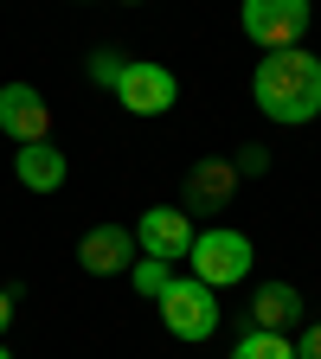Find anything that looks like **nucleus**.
Instances as JSON below:
<instances>
[{
	"label": "nucleus",
	"instance_id": "obj_1",
	"mask_svg": "<svg viewBox=\"0 0 321 359\" xmlns=\"http://www.w3.org/2000/svg\"><path fill=\"white\" fill-rule=\"evenodd\" d=\"M251 97L270 122H315L321 116V58L302 52V45H283V52H263L257 77H251Z\"/></svg>",
	"mask_w": 321,
	"mask_h": 359
},
{
	"label": "nucleus",
	"instance_id": "obj_2",
	"mask_svg": "<svg viewBox=\"0 0 321 359\" xmlns=\"http://www.w3.org/2000/svg\"><path fill=\"white\" fill-rule=\"evenodd\" d=\"M193 276L206 283V289H232V283H244L251 276V263H257V250H251V238L244 231H232V224H212V231H193Z\"/></svg>",
	"mask_w": 321,
	"mask_h": 359
},
{
	"label": "nucleus",
	"instance_id": "obj_3",
	"mask_svg": "<svg viewBox=\"0 0 321 359\" xmlns=\"http://www.w3.org/2000/svg\"><path fill=\"white\" fill-rule=\"evenodd\" d=\"M161 321L173 340H212L225 308H218V289H206L199 276H173L167 295H161Z\"/></svg>",
	"mask_w": 321,
	"mask_h": 359
},
{
	"label": "nucleus",
	"instance_id": "obj_4",
	"mask_svg": "<svg viewBox=\"0 0 321 359\" xmlns=\"http://www.w3.org/2000/svg\"><path fill=\"white\" fill-rule=\"evenodd\" d=\"M238 26L263 52H283V45H302V32H308V0H244Z\"/></svg>",
	"mask_w": 321,
	"mask_h": 359
},
{
	"label": "nucleus",
	"instance_id": "obj_5",
	"mask_svg": "<svg viewBox=\"0 0 321 359\" xmlns=\"http://www.w3.org/2000/svg\"><path fill=\"white\" fill-rule=\"evenodd\" d=\"M116 103H122L129 116H167V109L180 103V77H173L167 65L129 58V71H122V83H116Z\"/></svg>",
	"mask_w": 321,
	"mask_h": 359
},
{
	"label": "nucleus",
	"instance_id": "obj_6",
	"mask_svg": "<svg viewBox=\"0 0 321 359\" xmlns=\"http://www.w3.org/2000/svg\"><path fill=\"white\" fill-rule=\"evenodd\" d=\"M0 135H7L13 148L52 142V103H45L32 83H0Z\"/></svg>",
	"mask_w": 321,
	"mask_h": 359
},
{
	"label": "nucleus",
	"instance_id": "obj_7",
	"mask_svg": "<svg viewBox=\"0 0 321 359\" xmlns=\"http://www.w3.org/2000/svg\"><path fill=\"white\" fill-rule=\"evenodd\" d=\"M135 250H142V257H161V263H180V257L193 250V212H180V205H155V212H142Z\"/></svg>",
	"mask_w": 321,
	"mask_h": 359
},
{
	"label": "nucleus",
	"instance_id": "obj_8",
	"mask_svg": "<svg viewBox=\"0 0 321 359\" xmlns=\"http://www.w3.org/2000/svg\"><path fill=\"white\" fill-rule=\"evenodd\" d=\"M135 257H142V250H135L129 224H90V231L77 238V263L90 269V276H122Z\"/></svg>",
	"mask_w": 321,
	"mask_h": 359
},
{
	"label": "nucleus",
	"instance_id": "obj_9",
	"mask_svg": "<svg viewBox=\"0 0 321 359\" xmlns=\"http://www.w3.org/2000/svg\"><path fill=\"white\" fill-rule=\"evenodd\" d=\"M180 193H187V205L193 212H225V205H232L238 199V167L232 161H193L187 167V187H180Z\"/></svg>",
	"mask_w": 321,
	"mask_h": 359
},
{
	"label": "nucleus",
	"instance_id": "obj_10",
	"mask_svg": "<svg viewBox=\"0 0 321 359\" xmlns=\"http://www.w3.org/2000/svg\"><path fill=\"white\" fill-rule=\"evenodd\" d=\"M65 173H71V161H65L52 142H32V148L13 154V180H20L26 193H58V187H65Z\"/></svg>",
	"mask_w": 321,
	"mask_h": 359
},
{
	"label": "nucleus",
	"instance_id": "obj_11",
	"mask_svg": "<svg viewBox=\"0 0 321 359\" xmlns=\"http://www.w3.org/2000/svg\"><path fill=\"white\" fill-rule=\"evenodd\" d=\"M296 314H302V289H296V283H257V289H251V327L283 334Z\"/></svg>",
	"mask_w": 321,
	"mask_h": 359
},
{
	"label": "nucleus",
	"instance_id": "obj_12",
	"mask_svg": "<svg viewBox=\"0 0 321 359\" xmlns=\"http://www.w3.org/2000/svg\"><path fill=\"white\" fill-rule=\"evenodd\" d=\"M232 359H296V340L289 334H263V327H244Z\"/></svg>",
	"mask_w": 321,
	"mask_h": 359
},
{
	"label": "nucleus",
	"instance_id": "obj_13",
	"mask_svg": "<svg viewBox=\"0 0 321 359\" xmlns=\"http://www.w3.org/2000/svg\"><path fill=\"white\" fill-rule=\"evenodd\" d=\"M129 283H135V295H167V283H173V263H161V257H135L129 263Z\"/></svg>",
	"mask_w": 321,
	"mask_h": 359
},
{
	"label": "nucleus",
	"instance_id": "obj_14",
	"mask_svg": "<svg viewBox=\"0 0 321 359\" xmlns=\"http://www.w3.org/2000/svg\"><path fill=\"white\" fill-rule=\"evenodd\" d=\"M122 71H129V58L116 52V45H103V52H90V83L116 90V83H122Z\"/></svg>",
	"mask_w": 321,
	"mask_h": 359
},
{
	"label": "nucleus",
	"instance_id": "obj_15",
	"mask_svg": "<svg viewBox=\"0 0 321 359\" xmlns=\"http://www.w3.org/2000/svg\"><path fill=\"white\" fill-rule=\"evenodd\" d=\"M232 167H238V180H244V173L257 180V173H270V148H257V142H251V148H238V161H232Z\"/></svg>",
	"mask_w": 321,
	"mask_h": 359
},
{
	"label": "nucleus",
	"instance_id": "obj_16",
	"mask_svg": "<svg viewBox=\"0 0 321 359\" xmlns=\"http://www.w3.org/2000/svg\"><path fill=\"white\" fill-rule=\"evenodd\" d=\"M296 359H321V321H315V327H302V340H296Z\"/></svg>",
	"mask_w": 321,
	"mask_h": 359
},
{
	"label": "nucleus",
	"instance_id": "obj_17",
	"mask_svg": "<svg viewBox=\"0 0 321 359\" xmlns=\"http://www.w3.org/2000/svg\"><path fill=\"white\" fill-rule=\"evenodd\" d=\"M13 302H20V289L7 283V289H0V334H7V321H13Z\"/></svg>",
	"mask_w": 321,
	"mask_h": 359
},
{
	"label": "nucleus",
	"instance_id": "obj_18",
	"mask_svg": "<svg viewBox=\"0 0 321 359\" xmlns=\"http://www.w3.org/2000/svg\"><path fill=\"white\" fill-rule=\"evenodd\" d=\"M122 7H142V0H122Z\"/></svg>",
	"mask_w": 321,
	"mask_h": 359
},
{
	"label": "nucleus",
	"instance_id": "obj_19",
	"mask_svg": "<svg viewBox=\"0 0 321 359\" xmlns=\"http://www.w3.org/2000/svg\"><path fill=\"white\" fill-rule=\"evenodd\" d=\"M0 359H13V353H7V346H0Z\"/></svg>",
	"mask_w": 321,
	"mask_h": 359
}]
</instances>
